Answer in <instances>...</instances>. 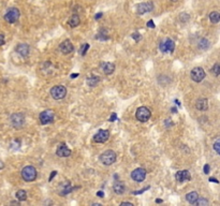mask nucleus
<instances>
[{"label": "nucleus", "instance_id": "obj_13", "mask_svg": "<svg viewBox=\"0 0 220 206\" xmlns=\"http://www.w3.org/2000/svg\"><path fill=\"white\" fill-rule=\"evenodd\" d=\"M175 178H176L177 182H186V180H190L191 179V175L189 173V171L187 170H184V171H178L175 175Z\"/></svg>", "mask_w": 220, "mask_h": 206}, {"label": "nucleus", "instance_id": "obj_31", "mask_svg": "<svg viewBox=\"0 0 220 206\" xmlns=\"http://www.w3.org/2000/svg\"><path fill=\"white\" fill-rule=\"evenodd\" d=\"M148 189H149V186H147V187L146 188H143L142 190H140V191H133V194H141V193H143V192H145V191L146 190H148Z\"/></svg>", "mask_w": 220, "mask_h": 206}, {"label": "nucleus", "instance_id": "obj_20", "mask_svg": "<svg viewBox=\"0 0 220 206\" xmlns=\"http://www.w3.org/2000/svg\"><path fill=\"white\" fill-rule=\"evenodd\" d=\"M198 198H199V194L196 192V191L189 192L187 196H186V200H187V201L189 202V203H191V204H194V202L198 200Z\"/></svg>", "mask_w": 220, "mask_h": 206}, {"label": "nucleus", "instance_id": "obj_24", "mask_svg": "<svg viewBox=\"0 0 220 206\" xmlns=\"http://www.w3.org/2000/svg\"><path fill=\"white\" fill-rule=\"evenodd\" d=\"M16 199L18 201H25L27 199V193L25 190H18L16 192Z\"/></svg>", "mask_w": 220, "mask_h": 206}, {"label": "nucleus", "instance_id": "obj_7", "mask_svg": "<svg viewBox=\"0 0 220 206\" xmlns=\"http://www.w3.org/2000/svg\"><path fill=\"white\" fill-rule=\"evenodd\" d=\"M25 116L21 113H15L11 116V123L14 128H21L24 125Z\"/></svg>", "mask_w": 220, "mask_h": 206}, {"label": "nucleus", "instance_id": "obj_6", "mask_svg": "<svg viewBox=\"0 0 220 206\" xmlns=\"http://www.w3.org/2000/svg\"><path fill=\"white\" fill-rule=\"evenodd\" d=\"M39 119H40L41 125H47L54 120V112L52 110L43 111L39 116Z\"/></svg>", "mask_w": 220, "mask_h": 206}, {"label": "nucleus", "instance_id": "obj_45", "mask_svg": "<svg viewBox=\"0 0 220 206\" xmlns=\"http://www.w3.org/2000/svg\"><path fill=\"white\" fill-rule=\"evenodd\" d=\"M3 166H4V164H3V162H2V161H0V170H1V169H3Z\"/></svg>", "mask_w": 220, "mask_h": 206}, {"label": "nucleus", "instance_id": "obj_32", "mask_svg": "<svg viewBox=\"0 0 220 206\" xmlns=\"http://www.w3.org/2000/svg\"><path fill=\"white\" fill-rule=\"evenodd\" d=\"M132 38H133L135 41H140V40H141V35H140V33H137V32H135V33H133V35H132Z\"/></svg>", "mask_w": 220, "mask_h": 206}, {"label": "nucleus", "instance_id": "obj_22", "mask_svg": "<svg viewBox=\"0 0 220 206\" xmlns=\"http://www.w3.org/2000/svg\"><path fill=\"white\" fill-rule=\"evenodd\" d=\"M164 46H165L166 52H170V53H172V52L175 49V43H174V41L171 40V39L165 40V42H164Z\"/></svg>", "mask_w": 220, "mask_h": 206}, {"label": "nucleus", "instance_id": "obj_1", "mask_svg": "<svg viewBox=\"0 0 220 206\" xmlns=\"http://www.w3.org/2000/svg\"><path fill=\"white\" fill-rule=\"evenodd\" d=\"M21 177L26 182H33L37 178V170L35 166L28 165L21 170Z\"/></svg>", "mask_w": 220, "mask_h": 206}, {"label": "nucleus", "instance_id": "obj_36", "mask_svg": "<svg viewBox=\"0 0 220 206\" xmlns=\"http://www.w3.org/2000/svg\"><path fill=\"white\" fill-rule=\"evenodd\" d=\"M147 27H149V28H155V23L150 19V21H147Z\"/></svg>", "mask_w": 220, "mask_h": 206}, {"label": "nucleus", "instance_id": "obj_39", "mask_svg": "<svg viewBox=\"0 0 220 206\" xmlns=\"http://www.w3.org/2000/svg\"><path fill=\"white\" fill-rule=\"evenodd\" d=\"M97 196H100V198H103V196H104V192H103V191H98V192H97Z\"/></svg>", "mask_w": 220, "mask_h": 206}, {"label": "nucleus", "instance_id": "obj_37", "mask_svg": "<svg viewBox=\"0 0 220 206\" xmlns=\"http://www.w3.org/2000/svg\"><path fill=\"white\" fill-rule=\"evenodd\" d=\"M56 174H57V172H56V171H53V172H52L51 176L48 177V180H49V182H52V180H53V178H54V177L56 176Z\"/></svg>", "mask_w": 220, "mask_h": 206}, {"label": "nucleus", "instance_id": "obj_19", "mask_svg": "<svg viewBox=\"0 0 220 206\" xmlns=\"http://www.w3.org/2000/svg\"><path fill=\"white\" fill-rule=\"evenodd\" d=\"M80 16H78V14H73V15L69 18V21H68L69 26L72 27V28L78 27V25H80Z\"/></svg>", "mask_w": 220, "mask_h": 206}, {"label": "nucleus", "instance_id": "obj_28", "mask_svg": "<svg viewBox=\"0 0 220 206\" xmlns=\"http://www.w3.org/2000/svg\"><path fill=\"white\" fill-rule=\"evenodd\" d=\"M214 149L218 155H220V139L217 140V141L214 143Z\"/></svg>", "mask_w": 220, "mask_h": 206}, {"label": "nucleus", "instance_id": "obj_21", "mask_svg": "<svg viewBox=\"0 0 220 206\" xmlns=\"http://www.w3.org/2000/svg\"><path fill=\"white\" fill-rule=\"evenodd\" d=\"M209 21H212L213 24H217L220 21V13L217 11H214L209 14Z\"/></svg>", "mask_w": 220, "mask_h": 206}, {"label": "nucleus", "instance_id": "obj_34", "mask_svg": "<svg viewBox=\"0 0 220 206\" xmlns=\"http://www.w3.org/2000/svg\"><path fill=\"white\" fill-rule=\"evenodd\" d=\"M159 47H160V51L162 52V53H165V52H166L165 46H164V42H161L160 43V46H159Z\"/></svg>", "mask_w": 220, "mask_h": 206}, {"label": "nucleus", "instance_id": "obj_35", "mask_svg": "<svg viewBox=\"0 0 220 206\" xmlns=\"http://www.w3.org/2000/svg\"><path fill=\"white\" fill-rule=\"evenodd\" d=\"M3 44H4V35L0 33V46H2Z\"/></svg>", "mask_w": 220, "mask_h": 206}, {"label": "nucleus", "instance_id": "obj_23", "mask_svg": "<svg viewBox=\"0 0 220 206\" xmlns=\"http://www.w3.org/2000/svg\"><path fill=\"white\" fill-rule=\"evenodd\" d=\"M99 82H100L99 76H94H94H90V78H87V85L91 86V87H92V86H96Z\"/></svg>", "mask_w": 220, "mask_h": 206}, {"label": "nucleus", "instance_id": "obj_2", "mask_svg": "<svg viewBox=\"0 0 220 206\" xmlns=\"http://www.w3.org/2000/svg\"><path fill=\"white\" fill-rule=\"evenodd\" d=\"M135 116H137V119L141 123H145L147 121L148 119L151 116V112L148 107L146 106H141L137 110V113H135Z\"/></svg>", "mask_w": 220, "mask_h": 206}, {"label": "nucleus", "instance_id": "obj_48", "mask_svg": "<svg viewBox=\"0 0 220 206\" xmlns=\"http://www.w3.org/2000/svg\"><path fill=\"white\" fill-rule=\"evenodd\" d=\"M171 1H173V2H175V1H177V0H171Z\"/></svg>", "mask_w": 220, "mask_h": 206}, {"label": "nucleus", "instance_id": "obj_26", "mask_svg": "<svg viewBox=\"0 0 220 206\" xmlns=\"http://www.w3.org/2000/svg\"><path fill=\"white\" fill-rule=\"evenodd\" d=\"M209 46V42L206 40V39H202L199 43V47L201 48V49H206L207 47Z\"/></svg>", "mask_w": 220, "mask_h": 206}, {"label": "nucleus", "instance_id": "obj_5", "mask_svg": "<svg viewBox=\"0 0 220 206\" xmlns=\"http://www.w3.org/2000/svg\"><path fill=\"white\" fill-rule=\"evenodd\" d=\"M19 15H21V13H19L18 9L16 8H11L10 10L5 13L4 15V19L8 23H10V24H13V23H15V21H17V19L19 18Z\"/></svg>", "mask_w": 220, "mask_h": 206}, {"label": "nucleus", "instance_id": "obj_43", "mask_svg": "<svg viewBox=\"0 0 220 206\" xmlns=\"http://www.w3.org/2000/svg\"><path fill=\"white\" fill-rule=\"evenodd\" d=\"M78 75H80V74H78V73H75V74H71V78H78Z\"/></svg>", "mask_w": 220, "mask_h": 206}, {"label": "nucleus", "instance_id": "obj_8", "mask_svg": "<svg viewBox=\"0 0 220 206\" xmlns=\"http://www.w3.org/2000/svg\"><path fill=\"white\" fill-rule=\"evenodd\" d=\"M145 177H146V171L142 168H137L131 173V178L137 182H143L145 179Z\"/></svg>", "mask_w": 220, "mask_h": 206}, {"label": "nucleus", "instance_id": "obj_16", "mask_svg": "<svg viewBox=\"0 0 220 206\" xmlns=\"http://www.w3.org/2000/svg\"><path fill=\"white\" fill-rule=\"evenodd\" d=\"M102 69H103L104 74L110 75L115 71V64L112 62H104V63H102Z\"/></svg>", "mask_w": 220, "mask_h": 206}, {"label": "nucleus", "instance_id": "obj_42", "mask_svg": "<svg viewBox=\"0 0 220 206\" xmlns=\"http://www.w3.org/2000/svg\"><path fill=\"white\" fill-rule=\"evenodd\" d=\"M120 205H130V206H133V204L130 203V202H121Z\"/></svg>", "mask_w": 220, "mask_h": 206}, {"label": "nucleus", "instance_id": "obj_10", "mask_svg": "<svg viewBox=\"0 0 220 206\" xmlns=\"http://www.w3.org/2000/svg\"><path fill=\"white\" fill-rule=\"evenodd\" d=\"M110 137V131L107 130H100L98 131L94 137V141L96 143H104L106 142Z\"/></svg>", "mask_w": 220, "mask_h": 206}, {"label": "nucleus", "instance_id": "obj_29", "mask_svg": "<svg viewBox=\"0 0 220 206\" xmlns=\"http://www.w3.org/2000/svg\"><path fill=\"white\" fill-rule=\"evenodd\" d=\"M179 19L182 21V23H186V21H189V14L187 13H182L179 15Z\"/></svg>", "mask_w": 220, "mask_h": 206}, {"label": "nucleus", "instance_id": "obj_44", "mask_svg": "<svg viewBox=\"0 0 220 206\" xmlns=\"http://www.w3.org/2000/svg\"><path fill=\"white\" fill-rule=\"evenodd\" d=\"M162 200H160V199H157V200H156V203H158V204H160V203H162Z\"/></svg>", "mask_w": 220, "mask_h": 206}, {"label": "nucleus", "instance_id": "obj_4", "mask_svg": "<svg viewBox=\"0 0 220 206\" xmlns=\"http://www.w3.org/2000/svg\"><path fill=\"white\" fill-rule=\"evenodd\" d=\"M100 160L104 165H111L116 161V154L113 150H106L102 154L100 157Z\"/></svg>", "mask_w": 220, "mask_h": 206}, {"label": "nucleus", "instance_id": "obj_9", "mask_svg": "<svg viewBox=\"0 0 220 206\" xmlns=\"http://www.w3.org/2000/svg\"><path fill=\"white\" fill-rule=\"evenodd\" d=\"M190 75H191V78H192L194 82L199 83V82H201V80H204V78H205V72H204V70L202 69V68H194V69H192V71H191Z\"/></svg>", "mask_w": 220, "mask_h": 206}, {"label": "nucleus", "instance_id": "obj_47", "mask_svg": "<svg viewBox=\"0 0 220 206\" xmlns=\"http://www.w3.org/2000/svg\"><path fill=\"white\" fill-rule=\"evenodd\" d=\"M175 103H176L177 105H180V103H179V101H177V100H175Z\"/></svg>", "mask_w": 220, "mask_h": 206}, {"label": "nucleus", "instance_id": "obj_11", "mask_svg": "<svg viewBox=\"0 0 220 206\" xmlns=\"http://www.w3.org/2000/svg\"><path fill=\"white\" fill-rule=\"evenodd\" d=\"M153 9H154V5L151 2H143V3H140V4L137 5V14L148 13L150 11H153Z\"/></svg>", "mask_w": 220, "mask_h": 206}, {"label": "nucleus", "instance_id": "obj_40", "mask_svg": "<svg viewBox=\"0 0 220 206\" xmlns=\"http://www.w3.org/2000/svg\"><path fill=\"white\" fill-rule=\"evenodd\" d=\"M102 15H103L102 13H97L96 15H94V18H96V19H100L102 17Z\"/></svg>", "mask_w": 220, "mask_h": 206}, {"label": "nucleus", "instance_id": "obj_12", "mask_svg": "<svg viewBox=\"0 0 220 206\" xmlns=\"http://www.w3.org/2000/svg\"><path fill=\"white\" fill-rule=\"evenodd\" d=\"M59 48H60V52H61L62 54H64V55L72 53L73 49H74V47H73V44L71 43V41H70V40L63 41V42L60 44Z\"/></svg>", "mask_w": 220, "mask_h": 206}, {"label": "nucleus", "instance_id": "obj_33", "mask_svg": "<svg viewBox=\"0 0 220 206\" xmlns=\"http://www.w3.org/2000/svg\"><path fill=\"white\" fill-rule=\"evenodd\" d=\"M209 170H210V168H209L208 164H205V165H204V168H203L204 173H205V174H208V173H209Z\"/></svg>", "mask_w": 220, "mask_h": 206}, {"label": "nucleus", "instance_id": "obj_41", "mask_svg": "<svg viewBox=\"0 0 220 206\" xmlns=\"http://www.w3.org/2000/svg\"><path fill=\"white\" fill-rule=\"evenodd\" d=\"M209 182H216V184H218V182H219V180H217V179H216V178H214V177H210V178H209Z\"/></svg>", "mask_w": 220, "mask_h": 206}, {"label": "nucleus", "instance_id": "obj_17", "mask_svg": "<svg viewBox=\"0 0 220 206\" xmlns=\"http://www.w3.org/2000/svg\"><path fill=\"white\" fill-rule=\"evenodd\" d=\"M113 189H114L115 193H117V194H123L125 192V190H126V187L123 185V182L117 180V182H115L114 186H113Z\"/></svg>", "mask_w": 220, "mask_h": 206}, {"label": "nucleus", "instance_id": "obj_38", "mask_svg": "<svg viewBox=\"0 0 220 206\" xmlns=\"http://www.w3.org/2000/svg\"><path fill=\"white\" fill-rule=\"evenodd\" d=\"M116 119H117V115H116L115 113H113L112 116L110 117V121H115Z\"/></svg>", "mask_w": 220, "mask_h": 206}, {"label": "nucleus", "instance_id": "obj_27", "mask_svg": "<svg viewBox=\"0 0 220 206\" xmlns=\"http://www.w3.org/2000/svg\"><path fill=\"white\" fill-rule=\"evenodd\" d=\"M212 72L214 73L216 76L220 75V63H215L214 64V67H213V69H212Z\"/></svg>", "mask_w": 220, "mask_h": 206}, {"label": "nucleus", "instance_id": "obj_15", "mask_svg": "<svg viewBox=\"0 0 220 206\" xmlns=\"http://www.w3.org/2000/svg\"><path fill=\"white\" fill-rule=\"evenodd\" d=\"M56 154L59 157H69L71 155V149L67 147V145L61 144L60 146H58L56 150Z\"/></svg>", "mask_w": 220, "mask_h": 206}, {"label": "nucleus", "instance_id": "obj_18", "mask_svg": "<svg viewBox=\"0 0 220 206\" xmlns=\"http://www.w3.org/2000/svg\"><path fill=\"white\" fill-rule=\"evenodd\" d=\"M196 107L200 111H206L208 109V101L206 99H199L196 102Z\"/></svg>", "mask_w": 220, "mask_h": 206}, {"label": "nucleus", "instance_id": "obj_30", "mask_svg": "<svg viewBox=\"0 0 220 206\" xmlns=\"http://www.w3.org/2000/svg\"><path fill=\"white\" fill-rule=\"evenodd\" d=\"M88 48H89V44H88V43H85V44L82 46V48H80V55H83V56H84Z\"/></svg>", "mask_w": 220, "mask_h": 206}, {"label": "nucleus", "instance_id": "obj_14", "mask_svg": "<svg viewBox=\"0 0 220 206\" xmlns=\"http://www.w3.org/2000/svg\"><path fill=\"white\" fill-rule=\"evenodd\" d=\"M15 51L21 57H27L28 54H29V46L27 45V44H25V43H21V44H18V45L16 46Z\"/></svg>", "mask_w": 220, "mask_h": 206}, {"label": "nucleus", "instance_id": "obj_25", "mask_svg": "<svg viewBox=\"0 0 220 206\" xmlns=\"http://www.w3.org/2000/svg\"><path fill=\"white\" fill-rule=\"evenodd\" d=\"M194 204L198 206H206V205H208V201L204 198H198V200L194 202Z\"/></svg>", "mask_w": 220, "mask_h": 206}, {"label": "nucleus", "instance_id": "obj_46", "mask_svg": "<svg viewBox=\"0 0 220 206\" xmlns=\"http://www.w3.org/2000/svg\"><path fill=\"white\" fill-rule=\"evenodd\" d=\"M172 111H173V113H176V107H172Z\"/></svg>", "mask_w": 220, "mask_h": 206}, {"label": "nucleus", "instance_id": "obj_3", "mask_svg": "<svg viewBox=\"0 0 220 206\" xmlns=\"http://www.w3.org/2000/svg\"><path fill=\"white\" fill-rule=\"evenodd\" d=\"M67 95V88L62 85H57L54 86L51 89V96L53 97L55 100H60L63 99Z\"/></svg>", "mask_w": 220, "mask_h": 206}]
</instances>
